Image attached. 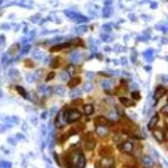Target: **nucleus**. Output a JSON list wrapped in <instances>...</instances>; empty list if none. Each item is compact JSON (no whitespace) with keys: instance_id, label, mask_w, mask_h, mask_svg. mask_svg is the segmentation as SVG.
<instances>
[{"instance_id":"nucleus-4","label":"nucleus","mask_w":168,"mask_h":168,"mask_svg":"<svg viewBox=\"0 0 168 168\" xmlns=\"http://www.w3.org/2000/svg\"><path fill=\"white\" fill-rule=\"evenodd\" d=\"M100 167H101V168H110V167H113V158H112V156L101 158Z\"/></svg>"},{"instance_id":"nucleus-17","label":"nucleus","mask_w":168,"mask_h":168,"mask_svg":"<svg viewBox=\"0 0 168 168\" xmlns=\"http://www.w3.org/2000/svg\"><path fill=\"white\" fill-rule=\"evenodd\" d=\"M16 91H19V92H20V95L23 96V97H28V95H26V92H25V91H24L21 87L17 86V87H16Z\"/></svg>"},{"instance_id":"nucleus-22","label":"nucleus","mask_w":168,"mask_h":168,"mask_svg":"<svg viewBox=\"0 0 168 168\" xmlns=\"http://www.w3.org/2000/svg\"><path fill=\"white\" fill-rule=\"evenodd\" d=\"M110 168H114V167H110Z\"/></svg>"},{"instance_id":"nucleus-16","label":"nucleus","mask_w":168,"mask_h":168,"mask_svg":"<svg viewBox=\"0 0 168 168\" xmlns=\"http://www.w3.org/2000/svg\"><path fill=\"white\" fill-rule=\"evenodd\" d=\"M75 70H76V66H75V64H70L68 67H67V72L71 74V75H74V74H75Z\"/></svg>"},{"instance_id":"nucleus-10","label":"nucleus","mask_w":168,"mask_h":168,"mask_svg":"<svg viewBox=\"0 0 168 168\" xmlns=\"http://www.w3.org/2000/svg\"><path fill=\"white\" fill-rule=\"evenodd\" d=\"M95 122H96V126H105V127H109V125H110L109 120H107L105 117H97L96 120H95Z\"/></svg>"},{"instance_id":"nucleus-20","label":"nucleus","mask_w":168,"mask_h":168,"mask_svg":"<svg viewBox=\"0 0 168 168\" xmlns=\"http://www.w3.org/2000/svg\"><path fill=\"white\" fill-rule=\"evenodd\" d=\"M54 76H55V74H54V72H50V75H49V76H46V80H51V79L54 78Z\"/></svg>"},{"instance_id":"nucleus-7","label":"nucleus","mask_w":168,"mask_h":168,"mask_svg":"<svg viewBox=\"0 0 168 168\" xmlns=\"http://www.w3.org/2000/svg\"><path fill=\"white\" fill-rule=\"evenodd\" d=\"M152 135L155 137V139L158 141V142H163V141H166L164 139V130H162V129H154L152 130Z\"/></svg>"},{"instance_id":"nucleus-9","label":"nucleus","mask_w":168,"mask_h":168,"mask_svg":"<svg viewBox=\"0 0 168 168\" xmlns=\"http://www.w3.org/2000/svg\"><path fill=\"white\" fill-rule=\"evenodd\" d=\"M142 163H143L144 168H152V166H154V160L150 155H143L142 156Z\"/></svg>"},{"instance_id":"nucleus-3","label":"nucleus","mask_w":168,"mask_h":168,"mask_svg":"<svg viewBox=\"0 0 168 168\" xmlns=\"http://www.w3.org/2000/svg\"><path fill=\"white\" fill-rule=\"evenodd\" d=\"M84 147L87 150H93L96 147V141L92 138L91 134H87L86 138H84Z\"/></svg>"},{"instance_id":"nucleus-5","label":"nucleus","mask_w":168,"mask_h":168,"mask_svg":"<svg viewBox=\"0 0 168 168\" xmlns=\"http://www.w3.org/2000/svg\"><path fill=\"white\" fill-rule=\"evenodd\" d=\"M72 162L75 163V166H76L78 168H83L84 164H86V159H84V156L82 155V154H78L75 158H72Z\"/></svg>"},{"instance_id":"nucleus-18","label":"nucleus","mask_w":168,"mask_h":168,"mask_svg":"<svg viewBox=\"0 0 168 168\" xmlns=\"http://www.w3.org/2000/svg\"><path fill=\"white\" fill-rule=\"evenodd\" d=\"M131 96H133V99H134V100H139V97H141V96H139V92H137V91L133 92Z\"/></svg>"},{"instance_id":"nucleus-12","label":"nucleus","mask_w":168,"mask_h":168,"mask_svg":"<svg viewBox=\"0 0 168 168\" xmlns=\"http://www.w3.org/2000/svg\"><path fill=\"white\" fill-rule=\"evenodd\" d=\"M125 138H126V137L123 135V134H116V135L113 137V141H114V142H116L118 146H121L122 143H125V142H126Z\"/></svg>"},{"instance_id":"nucleus-15","label":"nucleus","mask_w":168,"mask_h":168,"mask_svg":"<svg viewBox=\"0 0 168 168\" xmlns=\"http://www.w3.org/2000/svg\"><path fill=\"white\" fill-rule=\"evenodd\" d=\"M78 84H80V78H72V79H70L68 80V87L70 88H75Z\"/></svg>"},{"instance_id":"nucleus-2","label":"nucleus","mask_w":168,"mask_h":168,"mask_svg":"<svg viewBox=\"0 0 168 168\" xmlns=\"http://www.w3.org/2000/svg\"><path fill=\"white\" fill-rule=\"evenodd\" d=\"M118 148H120V151H122L123 154H133L134 152V143L133 142H129V141H126L125 143H122L121 146H118Z\"/></svg>"},{"instance_id":"nucleus-8","label":"nucleus","mask_w":168,"mask_h":168,"mask_svg":"<svg viewBox=\"0 0 168 168\" xmlns=\"http://www.w3.org/2000/svg\"><path fill=\"white\" fill-rule=\"evenodd\" d=\"M96 134L104 138V137H108L109 135V127H105V126H96Z\"/></svg>"},{"instance_id":"nucleus-1","label":"nucleus","mask_w":168,"mask_h":168,"mask_svg":"<svg viewBox=\"0 0 168 168\" xmlns=\"http://www.w3.org/2000/svg\"><path fill=\"white\" fill-rule=\"evenodd\" d=\"M63 116H64L66 122L74 123V122H76V121L80 120L82 113H80V110H78V109H68V110H64Z\"/></svg>"},{"instance_id":"nucleus-19","label":"nucleus","mask_w":168,"mask_h":168,"mask_svg":"<svg viewBox=\"0 0 168 168\" xmlns=\"http://www.w3.org/2000/svg\"><path fill=\"white\" fill-rule=\"evenodd\" d=\"M162 113H164V114H168V104L164 105V107L162 108Z\"/></svg>"},{"instance_id":"nucleus-21","label":"nucleus","mask_w":168,"mask_h":168,"mask_svg":"<svg viewBox=\"0 0 168 168\" xmlns=\"http://www.w3.org/2000/svg\"><path fill=\"white\" fill-rule=\"evenodd\" d=\"M164 139H168V130H164Z\"/></svg>"},{"instance_id":"nucleus-13","label":"nucleus","mask_w":168,"mask_h":168,"mask_svg":"<svg viewBox=\"0 0 168 168\" xmlns=\"http://www.w3.org/2000/svg\"><path fill=\"white\" fill-rule=\"evenodd\" d=\"M93 112H95V107L92 104L84 105V114H86V116H91V114H93Z\"/></svg>"},{"instance_id":"nucleus-11","label":"nucleus","mask_w":168,"mask_h":168,"mask_svg":"<svg viewBox=\"0 0 168 168\" xmlns=\"http://www.w3.org/2000/svg\"><path fill=\"white\" fill-rule=\"evenodd\" d=\"M159 120H160V117H159V114H155L151 120H150V122H148V129L150 130H154V129H156V125H158V122H159Z\"/></svg>"},{"instance_id":"nucleus-6","label":"nucleus","mask_w":168,"mask_h":168,"mask_svg":"<svg viewBox=\"0 0 168 168\" xmlns=\"http://www.w3.org/2000/svg\"><path fill=\"white\" fill-rule=\"evenodd\" d=\"M166 92H167V91H166L164 87H163V86H159L156 89H155V92H154V100L158 101L159 99H162V97L166 95Z\"/></svg>"},{"instance_id":"nucleus-14","label":"nucleus","mask_w":168,"mask_h":168,"mask_svg":"<svg viewBox=\"0 0 168 168\" xmlns=\"http://www.w3.org/2000/svg\"><path fill=\"white\" fill-rule=\"evenodd\" d=\"M120 103L122 105H125V107H134V103L130 99H127V97H120Z\"/></svg>"}]
</instances>
